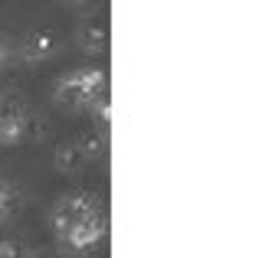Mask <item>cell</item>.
Returning a JSON list of instances; mask_svg holds the SVG:
<instances>
[{"mask_svg":"<svg viewBox=\"0 0 262 258\" xmlns=\"http://www.w3.org/2000/svg\"><path fill=\"white\" fill-rule=\"evenodd\" d=\"M102 232H105L102 219H98V213H92V216H79L62 236H66V242H69L72 248H92L95 242L102 239Z\"/></svg>","mask_w":262,"mask_h":258,"instance_id":"6da1fadb","label":"cell"},{"mask_svg":"<svg viewBox=\"0 0 262 258\" xmlns=\"http://www.w3.org/2000/svg\"><path fill=\"white\" fill-rule=\"evenodd\" d=\"M27 138V118L16 108H0V144H20Z\"/></svg>","mask_w":262,"mask_h":258,"instance_id":"7a4b0ae2","label":"cell"},{"mask_svg":"<svg viewBox=\"0 0 262 258\" xmlns=\"http://www.w3.org/2000/svg\"><path fill=\"white\" fill-rule=\"evenodd\" d=\"M53 49H56L53 36H49L46 30H36V33H30L27 43H23V59L27 62H43V59L53 56Z\"/></svg>","mask_w":262,"mask_h":258,"instance_id":"3957f363","label":"cell"},{"mask_svg":"<svg viewBox=\"0 0 262 258\" xmlns=\"http://www.w3.org/2000/svg\"><path fill=\"white\" fill-rule=\"evenodd\" d=\"M105 43H108V33H105V27H98V23H89V27L79 30V46L85 53H102Z\"/></svg>","mask_w":262,"mask_h":258,"instance_id":"277c9868","label":"cell"},{"mask_svg":"<svg viewBox=\"0 0 262 258\" xmlns=\"http://www.w3.org/2000/svg\"><path fill=\"white\" fill-rule=\"evenodd\" d=\"M79 164H82V150H79V144H62V147L56 150V170H62V173H76V170H79Z\"/></svg>","mask_w":262,"mask_h":258,"instance_id":"5b68a950","label":"cell"},{"mask_svg":"<svg viewBox=\"0 0 262 258\" xmlns=\"http://www.w3.org/2000/svg\"><path fill=\"white\" fill-rule=\"evenodd\" d=\"M79 150H82V157H98L105 150V141H102V134L92 131V134H85V138L79 141Z\"/></svg>","mask_w":262,"mask_h":258,"instance_id":"8992f818","label":"cell"},{"mask_svg":"<svg viewBox=\"0 0 262 258\" xmlns=\"http://www.w3.org/2000/svg\"><path fill=\"white\" fill-rule=\"evenodd\" d=\"M10 203H13V190H10L7 180H0V216L10 213Z\"/></svg>","mask_w":262,"mask_h":258,"instance_id":"52a82bcc","label":"cell"},{"mask_svg":"<svg viewBox=\"0 0 262 258\" xmlns=\"http://www.w3.org/2000/svg\"><path fill=\"white\" fill-rule=\"evenodd\" d=\"M0 258H27V255H23V248L13 245V242H0Z\"/></svg>","mask_w":262,"mask_h":258,"instance_id":"ba28073f","label":"cell"},{"mask_svg":"<svg viewBox=\"0 0 262 258\" xmlns=\"http://www.w3.org/2000/svg\"><path fill=\"white\" fill-rule=\"evenodd\" d=\"M7 59H10V43H7V39L0 36V66H4Z\"/></svg>","mask_w":262,"mask_h":258,"instance_id":"9c48e42d","label":"cell"},{"mask_svg":"<svg viewBox=\"0 0 262 258\" xmlns=\"http://www.w3.org/2000/svg\"><path fill=\"white\" fill-rule=\"evenodd\" d=\"M59 4L62 7H76V10H79V7H85V0H59Z\"/></svg>","mask_w":262,"mask_h":258,"instance_id":"30bf717a","label":"cell"},{"mask_svg":"<svg viewBox=\"0 0 262 258\" xmlns=\"http://www.w3.org/2000/svg\"><path fill=\"white\" fill-rule=\"evenodd\" d=\"M33 258H56V255H49V252H36Z\"/></svg>","mask_w":262,"mask_h":258,"instance_id":"8fae6325","label":"cell"}]
</instances>
